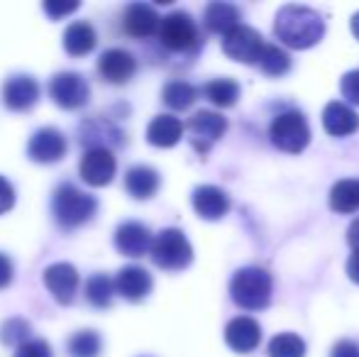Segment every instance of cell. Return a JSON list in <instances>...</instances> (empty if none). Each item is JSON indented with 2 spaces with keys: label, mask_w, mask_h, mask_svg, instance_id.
Instances as JSON below:
<instances>
[{
  "label": "cell",
  "mask_w": 359,
  "mask_h": 357,
  "mask_svg": "<svg viewBox=\"0 0 359 357\" xmlns=\"http://www.w3.org/2000/svg\"><path fill=\"white\" fill-rule=\"evenodd\" d=\"M274 34L291 49H311L325 34V20L306 5H284L276 13Z\"/></svg>",
  "instance_id": "1"
},
{
  "label": "cell",
  "mask_w": 359,
  "mask_h": 357,
  "mask_svg": "<svg viewBox=\"0 0 359 357\" xmlns=\"http://www.w3.org/2000/svg\"><path fill=\"white\" fill-rule=\"evenodd\" d=\"M271 291H274V279L262 267H245L235 271L230 281L232 301L245 311L266 309L271 301Z\"/></svg>",
  "instance_id": "2"
},
{
  "label": "cell",
  "mask_w": 359,
  "mask_h": 357,
  "mask_svg": "<svg viewBox=\"0 0 359 357\" xmlns=\"http://www.w3.org/2000/svg\"><path fill=\"white\" fill-rule=\"evenodd\" d=\"M95 210H98L95 196L76 189L74 184H62L54 191L52 213H54V220H57L64 230H74V228H79V225L88 223L95 215Z\"/></svg>",
  "instance_id": "3"
},
{
  "label": "cell",
  "mask_w": 359,
  "mask_h": 357,
  "mask_svg": "<svg viewBox=\"0 0 359 357\" xmlns=\"http://www.w3.org/2000/svg\"><path fill=\"white\" fill-rule=\"evenodd\" d=\"M151 262L166 271H181L194 262V248L179 228H164L151 243Z\"/></svg>",
  "instance_id": "4"
},
{
  "label": "cell",
  "mask_w": 359,
  "mask_h": 357,
  "mask_svg": "<svg viewBox=\"0 0 359 357\" xmlns=\"http://www.w3.org/2000/svg\"><path fill=\"white\" fill-rule=\"evenodd\" d=\"M269 137H271V142H274V147H279L281 152L298 154L311 142V128H308V120L303 118V113H298V110H286V113L276 115V118L271 120Z\"/></svg>",
  "instance_id": "5"
},
{
  "label": "cell",
  "mask_w": 359,
  "mask_h": 357,
  "mask_svg": "<svg viewBox=\"0 0 359 357\" xmlns=\"http://www.w3.org/2000/svg\"><path fill=\"white\" fill-rule=\"evenodd\" d=\"M159 42L169 52H189V49L198 47V27H196L194 18L184 10H176V13L161 18Z\"/></svg>",
  "instance_id": "6"
},
{
  "label": "cell",
  "mask_w": 359,
  "mask_h": 357,
  "mask_svg": "<svg viewBox=\"0 0 359 357\" xmlns=\"http://www.w3.org/2000/svg\"><path fill=\"white\" fill-rule=\"evenodd\" d=\"M264 47V37L255 27H247V25H240V27H235L222 37V52L242 64H259Z\"/></svg>",
  "instance_id": "7"
},
{
  "label": "cell",
  "mask_w": 359,
  "mask_h": 357,
  "mask_svg": "<svg viewBox=\"0 0 359 357\" xmlns=\"http://www.w3.org/2000/svg\"><path fill=\"white\" fill-rule=\"evenodd\" d=\"M189 135L191 144L198 154H208L210 147L227 133V120L215 110H198L189 120Z\"/></svg>",
  "instance_id": "8"
},
{
  "label": "cell",
  "mask_w": 359,
  "mask_h": 357,
  "mask_svg": "<svg viewBox=\"0 0 359 357\" xmlns=\"http://www.w3.org/2000/svg\"><path fill=\"white\" fill-rule=\"evenodd\" d=\"M49 95L52 100L64 110H79L88 103V83L81 74L74 72H62L57 76H52L49 81Z\"/></svg>",
  "instance_id": "9"
},
{
  "label": "cell",
  "mask_w": 359,
  "mask_h": 357,
  "mask_svg": "<svg viewBox=\"0 0 359 357\" xmlns=\"http://www.w3.org/2000/svg\"><path fill=\"white\" fill-rule=\"evenodd\" d=\"M115 172H118V159H115L113 149H86L79 167V174L86 184L108 186L115 179Z\"/></svg>",
  "instance_id": "10"
},
{
  "label": "cell",
  "mask_w": 359,
  "mask_h": 357,
  "mask_svg": "<svg viewBox=\"0 0 359 357\" xmlns=\"http://www.w3.org/2000/svg\"><path fill=\"white\" fill-rule=\"evenodd\" d=\"M27 154L32 162L54 164L67 154V137L57 128H42L29 137Z\"/></svg>",
  "instance_id": "11"
},
{
  "label": "cell",
  "mask_w": 359,
  "mask_h": 357,
  "mask_svg": "<svg viewBox=\"0 0 359 357\" xmlns=\"http://www.w3.org/2000/svg\"><path fill=\"white\" fill-rule=\"evenodd\" d=\"M44 286H47L49 294H52L59 304L69 306V304H74L76 291H79V271L69 262L49 264V267L44 269Z\"/></svg>",
  "instance_id": "12"
},
{
  "label": "cell",
  "mask_w": 359,
  "mask_h": 357,
  "mask_svg": "<svg viewBox=\"0 0 359 357\" xmlns=\"http://www.w3.org/2000/svg\"><path fill=\"white\" fill-rule=\"evenodd\" d=\"M98 72L108 83L123 86L137 72V59L128 52V49H108L100 54L98 59Z\"/></svg>",
  "instance_id": "13"
},
{
  "label": "cell",
  "mask_w": 359,
  "mask_h": 357,
  "mask_svg": "<svg viewBox=\"0 0 359 357\" xmlns=\"http://www.w3.org/2000/svg\"><path fill=\"white\" fill-rule=\"evenodd\" d=\"M225 343L235 353H255L262 343V325L250 316H237L225 325Z\"/></svg>",
  "instance_id": "14"
},
{
  "label": "cell",
  "mask_w": 359,
  "mask_h": 357,
  "mask_svg": "<svg viewBox=\"0 0 359 357\" xmlns=\"http://www.w3.org/2000/svg\"><path fill=\"white\" fill-rule=\"evenodd\" d=\"M151 243L154 238H151L149 228L137 220H128L115 230V248L125 257H142V255L151 252Z\"/></svg>",
  "instance_id": "15"
},
{
  "label": "cell",
  "mask_w": 359,
  "mask_h": 357,
  "mask_svg": "<svg viewBox=\"0 0 359 357\" xmlns=\"http://www.w3.org/2000/svg\"><path fill=\"white\" fill-rule=\"evenodd\" d=\"M39 100V83L27 74L10 76L3 86V103L15 113H25Z\"/></svg>",
  "instance_id": "16"
},
{
  "label": "cell",
  "mask_w": 359,
  "mask_h": 357,
  "mask_svg": "<svg viewBox=\"0 0 359 357\" xmlns=\"http://www.w3.org/2000/svg\"><path fill=\"white\" fill-rule=\"evenodd\" d=\"M151 286H154L151 274L144 267H140V264H128V267H123L118 271V276H115V289H118V294L123 296L125 301H133V304L144 301L147 296L151 294Z\"/></svg>",
  "instance_id": "17"
},
{
  "label": "cell",
  "mask_w": 359,
  "mask_h": 357,
  "mask_svg": "<svg viewBox=\"0 0 359 357\" xmlns=\"http://www.w3.org/2000/svg\"><path fill=\"white\" fill-rule=\"evenodd\" d=\"M159 25H161V18L156 15V10L147 3H133V5H128L123 13V29L130 37L147 39L154 32L159 34Z\"/></svg>",
  "instance_id": "18"
},
{
  "label": "cell",
  "mask_w": 359,
  "mask_h": 357,
  "mask_svg": "<svg viewBox=\"0 0 359 357\" xmlns=\"http://www.w3.org/2000/svg\"><path fill=\"white\" fill-rule=\"evenodd\" d=\"M323 128L332 137H347L359 130V115L352 105L342 103V100H330L323 110Z\"/></svg>",
  "instance_id": "19"
},
{
  "label": "cell",
  "mask_w": 359,
  "mask_h": 357,
  "mask_svg": "<svg viewBox=\"0 0 359 357\" xmlns=\"http://www.w3.org/2000/svg\"><path fill=\"white\" fill-rule=\"evenodd\" d=\"M191 201H194V210L203 220H220L230 210V196L220 186H198L194 191V196H191Z\"/></svg>",
  "instance_id": "20"
},
{
  "label": "cell",
  "mask_w": 359,
  "mask_h": 357,
  "mask_svg": "<svg viewBox=\"0 0 359 357\" xmlns=\"http://www.w3.org/2000/svg\"><path fill=\"white\" fill-rule=\"evenodd\" d=\"M203 25L208 32H215V34H222L225 37L227 32H232L235 27H240V10L235 8L232 3H215L205 5L203 10Z\"/></svg>",
  "instance_id": "21"
},
{
  "label": "cell",
  "mask_w": 359,
  "mask_h": 357,
  "mask_svg": "<svg viewBox=\"0 0 359 357\" xmlns=\"http://www.w3.org/2000/svg\"><path fill=\"white\" fill-rule=\"evenodd\" d=\"M184 137V123L174 115H156L147 128V142L154 147H174Z\"/></svg>",
  "instance_id": "22"
},
{
  "label": "cell",
  "mask_w": 359,
  "mask_h": 357,
  "mask_svg": "<svg viewBox=\"0 0 359 357\" xmlns=\"http://www.w3.org/2000/svg\"><path fill=\"white\" fill-rule=\"evenodd\" d=\"M98 44V34H95L93 25L90 22H72L64 32V49H67L72 57H86L90 54Z\"/></svg>",
  "instance_id": "23"
},
{
  "label": "cell",
  "mask_w": 359,
  "mask_h": 357,
  "mask_svg": "<svg viewBox=\"0 0 359 357\" xmlns=\"http://www.w3.org/2000/svg\"><path fill=\"white\" fill-rule=\"evenodd\" d=\"M125 189H128V194L133 196V198L147 201L159 191V174H156V169L144 167V164L133 167L125 174Z\"/></svg>",
  "instance_id": "24"
},
{
  "label": "cell",
  "mask_w": 359,
  "mask_h": 357,
  "mask_svg": "<svg viewBox=\"0 0 359 357\" xmlns=\"http://www.w3.org/2000/svg\"><path fill=\"white\" fill-rule=\"evenodd\" d=\"M330 208L335 213L359 210V179H342L330 189Z\"/></svg>",
  "instance_id": "25"
},
{
  "label": "cell",
  "mask_w": 359,
  "mask_h": 357,
  "mask_svg": "<svg viewBox=\"0 0 359 357\" xmlns=\"http://www.w3.org/2000/svg\"><path fill=\"white\" fill-rule=\"evenodd\" d=\"M115 281L110 279L108 274H93L88 281H86V299L88 304H93L95 309H108L113 304L115 296Z\"/></svg>",
  "instance_id": "26"
},
{
  "label": "cell",
  "mask_w": 359,
  "mask_h": 357,
  "mask_svg": "<svg viewBox=\"0 0 359 357\" xmlns=\"http://www.w3.org/2000/svg\"><path fill=\"white\" fill-rule=\"evenodd\" d=\"M203 93L217 108H232L240 98V86L232 79H213L210 83H205Z\"/></svg>",
  "instance_id": "27"
},
{
  "label": "cell",
  "mask_w": 359,
  "mask_h": 357,
  "mask_svg": "<svg viewBox=\"0 0 359 357\" xmlns=\"http://www.w3.org/2000/svg\"><path fill=\"white\" fill-rule=\"evenodd\" d=\"M198 98V90L191 86L189 81H169L161 90V100L169 105L171 110H186L196 103Z\"/></svg>",
  "instance_id": "28"
},
{
  "label": "cell",
  "mask_w": 359,
  "mask_h": 357,
  "mask_svg": "<svg viewBox=\"0 0 359 357\" xmlns=\"http://www.w3.org/2000/svg\"><path fill=\"white\" fill-rule=\"evenodd\" d=\"M259 67L266 76H284L288 69H291V57H288V52L281 49L279 44H266L259 57Z\"/></svg>",
  "instance_id": "29"
},
{
  "label": "cell",
  "mask_w": 359,
  "mask_h": 357,
  "mask_svg": "<svg viewBox=\"0 0 359 357\" xmlns=\"http://www.w3.org/2000/svg\"><path fill=\"white\" fill-rule=\"evenodd\" d=\"M67 348L72 357H98L103 340H100V335L95 330H79V333H74L69 338Z\"/></svg>",
  "instance_id": "30"
},
{
  "label": "cell",
  "mask_w": 359,
  "mask_h": 357,
  "mask_svg": "<svg viewBox=\"0 0 359 357\" xmlns=\"http://www.w3.org/2000/svg\"><path fill=\"white\" fill-rule=\"evenodd\" d=\"M269 357H306V343L296 333H279L269 340Z\"/></svg>",
  "instance_id": "31"
},
{
  "label": "cell",
  "mask_w": 359,
  "mask_h": 357,
  "mask_svg": "<svg viewBox=\"0 0 359 357\" xmlns=\"http://www.w3.org/2000/svg\"><path fill=\"white\" fill-rule=\"evenodd\" d=\"M0 340L18 350L20 345L32 340V328H29V323L25 318H10V321H5L3 328H0Z\"/></svg>",
  "instance_id": "32"
},
{
  "label": "cell",
  "mask_w": 359,
  "mask_h": 357,
  "mask_svg": "<svg viewBox=\"0 0 359 357\" xmlns=\"http://www.w3.org/2000/svg\"><path fill=\"white\" fill-rule=\"evenodd\" d=\"M15 357H52V348H49L47 340L32 338L15 350Z\"/></svg>",
  "instance_id": "33"
},
{
  "label": "cell",
  "mask_w": 359,
  "mask_h": 357,
  "mask_svg": "<svg viewBox=\"0 0 359 357\" xmlns=\"http://www.w3.org/2000/svg\"><path fill=\"white\" fill-rule=\"evenodd\" d=\"M342 98L350 100L352 105H359V69L357 72H347L340 81Z\"/></svg>",
  "instance_id": "34"
},
{
  "label": "cell",
  "mask_w": 359,
  "mask_h": 357,
  "mask_svg": "<svg viewBox=\"0 0 359 357\" xmlns=\"http://www.w3.org/2000/svg\"><path fill=\"white\" fill-rule=\"evenodd\" d=\"M15 206V189L5 177H0V215L8 213Z\"/></svg>",
  "instance_id": "35"
},
{
  "label": "cell",
  "mask_w": 359,
  "mask_h": 357,
  "mask_svg": "<svg viewBox=\"0 0 359 357\" xmlns=\"http://www.w3.org/2000/svg\"><path fill=\"white\" fill-rule=\"evenodd\" d=\"M76 10H79V3H44V13L54 20L67 18V15L76 13Z\"/></svg>",
  "instance_id": "36"
},
{
  "label": "cell",
  "mask_w": 359,
  "mask_h": 357,
  "mask_svg": "<svg viewBox=\"0 0 359 357\" xmlns=\"http://www.w3.org/2000/svg\"><path fill=\"white\" fill-rule=\"evenodd\" d=\"M330 357H359V343H355V340H340L332 348Z\"/></svg>",
  "instance_id": "37"
},
{
  "label": "cell",
  "mask_w": 359,
  "mask_h": 357,
  "mask_svg": "<svg viewBox=\"0 0 359 357\" xmlns=\"http://www.w3.org/2000/svg\"><path fill=\"white\" fill-rule=\"evenodd\" d=\"M13 276H15L13 262H10L8 255L0 252V289H5V286H10V281H13Z\"/></svg>",
  "instance_id": "38"
},
{
  "label": "cell",
  "mask_w": 359,
  "mask_h": 357,
  "mask_svg": "<svg viewBox=\"0 0 359 357\" xmlns=\"http://www.w3.org/2000/svg\"><path fill=\"white\" fill-rule=\"evenodd\" d=\"M347 274L355 284H359V252H352L350 260H347Z\"/></svg>",
  "instance_id": "39"
},
{
  "label": "cell",
  "mask_w": 359,
  "mask_h": 357,
  "mask_svg": "<svg viewBox=\"0 0 359 357\" xmlns=\"http://www.w3.org/2000/svg\"><path fill=\"white\" fill-rule=\"evenodd\" d=\"M347 243H350V248L355 250V252H359V218L350 225V230H347Z\"/></svg>",
  "instance_id": "40"
},
{
  "label": "cell",
  "mask_w": 359,
  "mask_h": 357,
  "mask_svg": "<svg viewBox=\"0 0 359 357\" xmlns=\"http://www.w3.org/2000/svg\"><path fill=\"white\" fill-rule=\"evenodd\" d=\"M350 27H352V34L359 39V13L352 15V20H350Z\"/></svg>",
  "instance_id": "41"
}]
</instances>
